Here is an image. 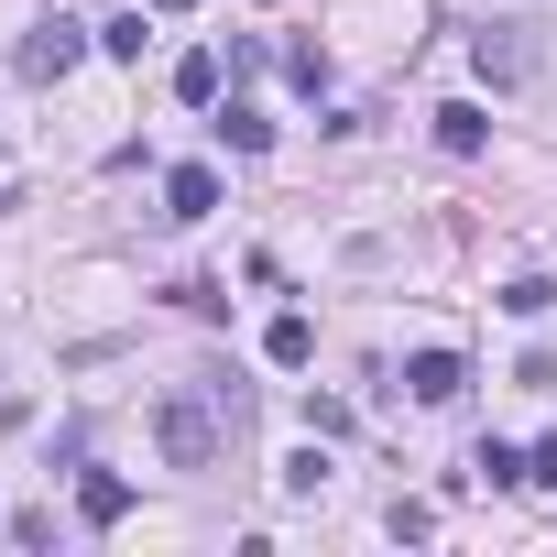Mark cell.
<instances>
[{
	"instance_id": "obj_1",
	"label": "cell",
	"mask_w": 557,
	"mask_h": 557,
	"mask_svg": "<svg viewBox=\"0 0 557 557\" xmlns=\"http://www.w3.org/2000/svg\"><path fill=\"white\" fill-rule=\"evenodd\" d=\"M230 437H240V405L197 372V383H175L164 405H153V448H164V470H219L230 459Z\"/></svg>"
},
{
	"instance_id": "obj_2",
	"label": "cell",
	"mask_w": 557,
	"mask_h": 557,
	"mask_svg": "<svg viewBox=\"0 0 557 557\" xmlns=\"http://www.w3.org/2000/svg\"><path fill=\"white\" fill-rule=\"evenodd\" d=\"M77 55H88V23H34L23 55H12V77L23 88H55V77H77Z\"/></svg>"
},
{
	"instance_id": "obj_3",
	"label": "cell",
	"mask_w": 557,
	"mask_h": 557,
	"mask_svg": "<svg viewBox=\"0 0 557 557\" xmlns=\"http://www.w3.org/2000/svg\"><path fill=\"white\" fill-rule=\"evenodd\" d=\"M470 66H481L492 88H524V77H535V34H524V23H481V34H470Z\"/></svg>"
},
{
	"instance_id": "obj_4",
	"label": "cell",
	"mask_w": 557,
	"mask_h": 557,
	"mask_svg": "<svg viewBox=\"0 0 557 557\" xmlns=\"http://www.w3.org/2000/svg\"><path fill=\"white\" fill-rule=\"evenodd\" d=\"M405 394H416V405H459V394H470V361H459V350H416V361H405Z\"/></svg>"
},
{
	"instance_id": "obj_5",
	"label": "cell",
	"mask_w": 557,
	"mask_h": 557,
	"mask_svg": "<svg viewBox=\"0 0 557 557\" xmlns=\"http://www.w3.org/2000/svg\"><path fill=\"white\" fill-rule=\"evenodd\" d=\"M219 208V164H175L164 175V219H208Z\"/></svg>"
},
{
	"instance_id": "obj_6",
	"label": "cell",
	"mask_w": 557,
	"mask_h": 557,
	"mask_svg": "<svg viewBox=\"0 0 557 557\" xmlns=\"http://www.w3.org/2000/svg\"><path fill=\"white\" fill-rule=\"evenodd\" d=\"M262 361H273V372H307V361H318V329H307V318L285 307V318L262 329Z\"/></svg>"
},
{
	"instance_id": "obj_7",
	"label": "cell",
	"mask_w": 557,
	"mask_h": 557,
	"mask_svg": "<svg viewBox=\"0 0 557 557\" xmlns=\"http://www.w3.org/2000/svg\"><path fill=\"white\" fill-rule=\"evenodd\" d=\"M77 513H88V524H121V513H132V481H121V470H88V481H77Z\"/></svg>"
},
{
	"instance_id": "obj_8",
	"label": "cell",
	"mask_w": 557,
	"mask_h": 557,
	"mask_svg": "<svg viewBox=\"0 0 557 557\" xmlns=\"http://www.w3.org/2000/svg\"><path fill=\"white\" fill-rule=\"evenodd\" d=\"M219 143H230V153H273V121H262L251 99H230V110H219Z\"/></svg>"
},
{
	"instance_id": "obj_9",
	"label": "cell",
	"mask_w": 557,
	"mask_h": 557,
	"mask_svg": "<svg viewBox=\"0 0 557 557\" xmlns=\"http://www.w3.org/2000/svg\"><path fill=\"white\" fill-rule=\"evenodd\" d=\"M175 99L186 110H219V55H175Z\"/></svg>"
},
{
	"instance_id": "obj_10",
	"label": "cell",
	"mask_w": 557,
	"mask_h": 557,
	"mask_svg": "<svg viewBox=\"0 0 557 557\" xmlns=\"http://www.w3.org/2000/svg\"><path fill=\"white\" fill-rule=\"evenodd\" d=\"M437 143H448V153H481V143H492V121H481L470 99H448V110H437Z\"/></svg>"
},
{
	"instance_id": "obj_11",
	"label": "cell",
	"mask_w": 557,
	"mask_h": 557,
	"mask_svg": "<svg viewBox=\"0 0 557 557\" xmlns=\"http://www.w3.org/2000/svg\"><path fill=\"white\" fill-rule=\"evenodd\" d=\"M285 77L318 99V88H329V45H318V34H296V45H285Z\"/></svg>"
},
{
	"instance_id": "obj_12",
	"label": "cell",
	"mask_w": 557,
	"mask_h": 557,
	"mask_svg": "<svg viewBox=\"0 0 557 557\" xmlns=\"http://www.w3.org/2000/svg\"><path fill=\"white\" fill-rule=\"evenodd\" d=\"M557 307V285H546V273H524V285H503V318H546Z\"/></svg>"
},
{
	"instance_id": "obj_13",
	"label": "cell",
	"mask_w": 557,
	"mask_h": 557,
	"mask_svg": "<svg viewBox=\"0 0 557 557\" xmlns=\"http://www.w3.org/2000/svg\"><path fill=\"white\" fill-rule=\"evenodd\" d=\"M143 45H153V34H143V12H121V23L99 34V55H121V66H143Z\"/></svg>"
},
{
	"instance_id": "obj_14",
	"label": "cell",
	"mask_w": 557,
	"mask_h": 557,
	"mask_svg": "<svg viewBox=\"0 0 557 557\" xmlns=\"http://www.w3.org/2000/svg\"><path fill=\"white\" fill-rule=\"evenodd\" d=\"M470 481H524V459H513L503 437H481V448H470Z\"/></svg>"
},
{
	"instance_id": "obj_15",
	"label": "cell",
	"mask_w": 557,
	"mask_h": 557,
	"mask_svg": "<svg viewBox=\"0 0 557 557\" xmlns=\"http://www.w3.org/2000/svg\"><path fill=\"white\" fill-rule=\"evenodd\" d=\"M285 492H296V503H307V492H329V459H318V448H296V459H285Z\"/></svg>"
},
{
	"instance_id": "obj_16",
	"label": "cell",
	"mask_w": 557,
	"mask_h": 557,
	"mask_svg": "<svg viewBox=\"0 0 557 557\" xmlns=\"http://www.w3.org/2000/svg\"><path fill=\"white\" fill-rule=\"evenodd\" d=\"M524 481H535V492H557V437H535V448H524Z\"/></svg>"
},
{
	"instance_id": "obj_17",
	"label": "cell",
	"mask_w": 557,
	"mask_h": 557,
	"mask_svg": "<svg viewBox=\"0 0 557 557\" xmlns=\"http://www.w3.org/2000/svg\"><path fill=\"white\" fill-rule=\"evenodd\" d=\"M143 12H164V23H175V12H197V0H143Z\"/></svg>"
}]
</instances>
